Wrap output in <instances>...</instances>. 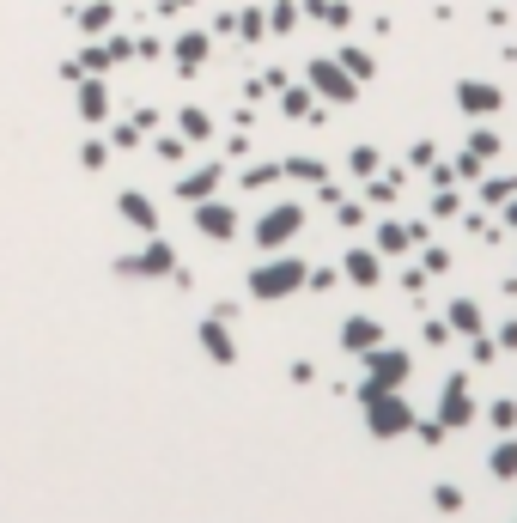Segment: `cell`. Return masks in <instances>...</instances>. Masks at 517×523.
Segmentation results:
<instances>
[{
	"instance_id": "6da1fadb",
	"label": "cell",
	"mask_w": 517,
	"mask_h": 523,
	"mask_svg": "<svg viewBox=\"0 0 517 523\" xmlns=\"http://www.w3.org/2000/svg\"><path fill=\"white\" fill-rule=\"evenodd\" d=\"M305 280H311V268L299 262V256H268V262H256L250 268V298H262V305H280V298H292V292H305Z\"/></svg>"
},
{
	"instance_id": "7a4b0ae2",
	"label": "cell",
	"mask_w": 517,
	"mask_h": 523,
	"mask_svg": "<svg viewBox=\"0 0 517 523\" xmlns=\"http://www.w3.org/2000/svg\"><path fill=\"white\" fill-rule=\"evenodd\" d=\"M359 402H365V432L372 438H408L414 420H420L402 390H378V396H359Z\"/></svg>"
},
{
	"instance_id": "3957f363",
	"label": "cell",
	"mask_w": 517,
	"mask_h": 523,
	"mask_svg": "<svg viewBox=\"0 0 517 523\" xmlns=\"http://www.w3.org/2000/svg\"><path fill=\"white\" fill-rule=\"evenodd\" d=\"M408 371H414L408 347H372V353H365V384H359V396L402 390V384H408Z\"/></svg>"
},
{
	"instance_id": "277c9868",
	"label": "cell",
	"mask_w": 517,
	"mask_h": 523,
	"mask_svg": "<svg viewBox=\"0 0 517 523\" xmlns=\"http://www.w3.org/2000/svg\"><path fill=\"white\" fill-rule=\"evenodd\" d=\"M299 232H305V207H299V201H274V207L256 219V244H262L268 256H274V250H286Z\"/></svg>"
},
{
	"instance_id": "5b68a950",
	"label": "cell",
	"mask_w": 517,
	"mask_h": 523,
	"mask_svg": "<svg viewBox=\"0 0 517 523\" xmlns=\"http://www.w3.org/2000/svg\"><path fill=\"white\" fill-rule=\"evenodd\" d=\"M305 73H311V98H323V104H353V98H359V80H353L335 55H317Z\"/></svg>"
},
{
	"instance_id": "8992f818",
	"label": "cell",
	"mask_w": 517,
	"mask_h": 523,
	"mask_svg": "<svg viewBox=\"0 0 517 523\" xmlns=\"http://www.w3.org/2000/svg\"><path fill=\"white\" fill-rule=\"evenodd\" d=\"M116 274H128V280H165V274H177V250L153 232V238H146V250L116 256Z\"/></svg>"
},
{
	"instance_id": "52a82bcc",
	"label": "cell",
	"mask_w": 517,
	"mask_h": 523,
	"mask_svg": "<svg viewBox=\"0 0 517 523\" xmlns=\"http://www.w3.org/2000/svg\"><path fill=\"white\" fill-rule=\"evenodd\" d=\"M438 420H445V432H457V426L475 420V396H469V378H463V371H451L445 390H438Z\"/></svg>"
},
{
	"instance_id": "ba28073f",
	"label": "cell",
	"mask_w": 517,
	"mask_h": 523,
	"mask_svg": "<svg viewBox=\"0 0 517 523\" xmlns=\"http://www.w3.org/2000/svg\"><path fill=\"white\" fill-rule=\"evenodd\" d=\"M195 232L201 238H213V244H232L238 238V207H226V201H195Z\"/></svg>"
},
{
	"instance_id": "9c48e42d",
	"label": "cell",
	"mask_w": 517,
	"mask_h": 523,
	"mask_svg": "<svg viewBox=\"0 0 517 523\" xmlns=\"http://www.w3.org/2000/svg\"><path fill=\"white\" fill-rule=\"evenodd\" d=\"M195 347H201L213 365H238V341H232V329H226V317H219V311L195 323Z\"/></svg>"
},
{
	"instance_id": "30bf717a",
	"label": "cell",
	"mask_w": 517,
	"mask_h": 523,
	"mask_svg": "<svg viewBox=\"0 0 517 523\" xmlns=\"http://www.w3.org/2000/svg\"><path fill=\"white\" fill-rule=\"evenodd\" d=\"M116 213L128 219L134 232H146V238L159 232V207H153V195H140V189H122V195H116Z\"/></svg>"
},
{
	"instance_id": "8fae6325",
	"label": "cell",
	"mask_w": 517,
	"mask_h": 523,
	"mask_svg": "<svg viewBox=\"0 0 517 523\" xmlns=\"http://www.w3.org/2000/svg\"><path fill=\"white\" fill-rule=\"evenodd\" d=\"M372 347H384V323L378 317H347L341 323V353H372Z\"/></svg>"
},
{
	"instance_id": "7c38bea8",
	"label": "cell",
	"mask_w": 517,
	"mask_h": 523,
	"mask_svg": "<svg viewBox=\"0 0 517 523\" xmlns=\"http://www.w3.org/2000/svg\"><path fill=\"white\" fill-rule=\"evenodd\" d=\"M457 104H463V116H499L505 92H499L493 80H463V86H457Z\"/></svg>"
},
{
	"instance_id": "4fadbf2b",
	"label": "cell",
	"mask_w": 517,
	"mask_h": 523,
	"mask_svg": "<svg viewBox=\"0 0 517 523\" xmlns=\"http://www.w3.org/2000/svg\"><path fill=\"white\" fill-rule=\"evenodd\" d=\"M73 104H80V122H104L110 116V92L98 86V80H86V73H80V80H73Z\"/></svg>"
},
{
	"instance_id": "5bb4252c",
	"label": "cell",
	"mask_w": 517,
	"mask_h": 523,
	"mask_svg": "<svg viewBox=\"0 0 517 523\" xmlns=\"http://www.w3.org/2000/svg\"><path fill=\"white\" fill-rule=\"evenodd\" d=\"M219 183H226V171H219V165H201V171H183V177H177V201H189V207H195V201H207V195H213Z\"/></svg>"
},
{
	"instance_id": "9a60e30c",
	"label": "cell",
	"mask_w": 517,
	"mask_h": 523,
	"mask_svg": "<svg viewBox=\"0 0 517 523\" xmlns=\"http://www.w3.org/2000/svg\"><path fill=\"white\" fill-rule=\"evenodd\" d=\"M341 274H347L353 286H378V280H384V256H378V250H347V256H341Z\"/></svg>"
},
{
	"instance_id": "2e32d148",
	"label": "cell",
	"mask_w": 517,
	"mask_h": 523,
	"mask_svg": "<svg viewBox=\"0 0 517 523\" xmlns=\"http://www.w3.org/2000/svg\"><path fill=\"white\" fill-rule=\"evenodd\" d=\"M171 61H177V73H195V67L207 61V31H177Z\"/></svg>"
},
{
	"instance_id": "e0dca14e",
	"label": "cell",
	"mask_w": 517,
	"mask_h": 523,
	"mask_svg": "<svg viewBox=\"0 0 517 523\" xmlns=\"http://www.w3.org/2000/svg\"><path fill=\"white\" fill-rule=\"evenodd\" d=\"M445 323H451L457 335H469V341H475V335H487V317H481V305H475V298H457V305L445 311Z\"/></svg>"
},
{
	"instance_id": "ac0fdd59",
	"label": "cell",
	"mask_w": 517,
	"mask_h": 523,
	"mask_svg": "<svg viewBox=\"0 0 517 523\" xmlns=\"http://www.w3.org/2000/svg\"><path fill=\"white\" fill-rule=\"evenodd\" d=\"M408 244H420L414 226H396V219H384V226H378V256H402Z\"/></svg>"
},
{
	"instance_id": "d6986e66",
	"label": "cell",
	"mask_w": 517,
	"mask_h": 523,
	"mask_svg": "<svg viewBox=\"0 0 517 523\" xmlns=\"http://www.w3.org/2000/svg\"><path fill=\"white\" fill-rule=\"evenodd\" d=\"M305 13H311V19H323V25H335V31H347V25H353V7H347V0H305Z\"/></svg>"
},
{
	"instance_id": "ffe728a7",
	"label": "cell",
	"mask_w": 517,
	"mask_h": 523,
	"mask_svg": "<svg viewBox=\"0 0 517 523\" xmlns=\"http://www.w3.org/2000/svg\"><path fill=\"white\" fill-rule=\"evenodd\" d=\"M487 469H493L499 481H517V438H499V444H493V457H487Z\"/></svg>"
},
{
	"instance_id": "44dd1931",
	"label": "cell",
	"mask_w": 517,
	"mask_h": 523,
	"mask_svg": "<svg viewBox=\"0 0 517 523\" xmlns=\"http://www.w3.org/2000/svg\"><path fill=\"white\" fill-rule=\"evenodd\" d=\"M280 171H286V177H299V183H329V165H323V159H311V153H299V159H286Z\"/></svg>"
},
{
	"instance_id": "7402d4cb",
	"label": "cell",
	"mask_w": 517,
	"mask_h": 523,
	"mask_svg": "<svg viewBox=\"0 0 517 523\" xmlns=\"http://www.w3.org/2000/svg\"><path fill=\"white\" fill-rule=\"evenodd\" d=\"M177 134L183 140H213V116L207 110H177Z\"/></svg>"
},
{
	"instance_id": "603a6c76",
	"label": "cell",
	"mask_w": 517,
	"mask_h": 523,
	"mask_svg": "<svg viewBox=\"0 0 517 523\" xmlns=\"http://www.w3.org/2000/svg\"><path fill=\"white\" fill-rule=\"evenodd\" d=\"M335 61H341L347 73H353V80H372V73H378V61H372V55H365V49H353V43H347V49H341Z\"/></svg>"
},
{
	"instance_id": "cb8c5ba5",
	"label": "cell",
	"mask_w": 517,
	"mask_h": 523,
	"mask_svg": "<svg viewBox=\"0 0 517 523\" xmlns=\"http://www.w3.org/2000/svg\"><path fill=\"white\" fill-rule=\"evenodd\" d=\"M292 25H299V7H292V0H274V7H268V31L292 37Z\"/></svg>"
},
{
	"instance_id": "d4e9b609",
	"label": "cell",
	"mask_w": 517,
	"mask_h": 523,
	"mask_svg": "<svg viewBox=\"0 0 517 523\" xmlns=\"http://www.w3.org/2000/svg\"><path fill=\"white\" fill-rule=\"evenodd\" d=\"M511 195H517V177H481V201L487 207H505Z\"/></svg>"
},
{
	"instance_id": "484cf974",
	"label": "cell",
	"mask_w": 517,
	"mask_h": 523,
	"mask_svg": "<svg viewBox=\"0 0 517 523\" xmlns=\"http://www.w3.org/2000/svg\"><path fill=\"white\" fill-rule=\"evenodd\" d=\"M347 171H353V177H378V146H353V153H347Z\"/></svg>"
},
{
	"instance_id": "4316f807",
	"label": "cell",
	"mask_w": 517,
	"mask_h": 523,
	"mask_svg": "<svg viewBox=\"0 0 517 523\" xmlns=\"http://www.w3.org/2000/svg\"><path fill=\"white\" fill-rule=\"evenodd\" d=\"M110 19H116V13H110V0H98V7H86V13H80V31H86V37H98V31H110Z\"/></svg>"
},
{
	"instance_id": "83f0119b",
	"label": "cell",
	"mask_w": 517,
	"mask_h": 523,
	"mask_svg": "<svg viewBox=\"0 0 517 523\" xmlns=\"http://www.w3.org/2000/svg\"><path fill=\"white\" fill-rule=\"evenodd\" d=\"M280 110H286V116H299V122H311V116H317L311 92H286V98H280Z\"/></svg>"
},
{
	"instance_id": "f1b7e54d",
	"label": "cell",
	"mask_w": 517,
	"mask_h": 523,
	"mask_svg": "<svg viewBox=\"0 0 517 523\" xmlns=\"http://www.w3.org/2000/svg\"><path fill=\"white\" fill-rule=\"evenodd\" d=\"M280 177H286L280 165H250V171H244V189H268V183H280Z\"/></svg>"
},
{
	"instance_id": "f546056e",
	"label": "cell",
	"mask_w": 517,
	"mask_h": 523,
	"mask_svg": "<svg viewBox=\"0 0 517 523\" xmlns=\"http://www.w3.org/2000/svg\"><path fill=\"white\" fill-rule=\"evenodd\" d=\"M487 420H493V432H517V402H493Z\"/></svg>"
},
{
	"instance_id": "4dcf8cb0",
	"label": "cell",
	"mask_w": 517,
	"mask_h": 523,
	"mask_svg": "<svg viewBox=\"0 0 517 523\" xmlns=\"http://www.w3.org/2000/svg\"><path fill=\"white\" fill-rule=\"evenodd\" d=\"M80 165H86V171H104V165H110V146H104V140H86V146H80Z\"/></svg>"
},
{
	"instance_id": "1f68e13d",
	"label": "cell",
	"mask_w": 517,
	"mask_h": 523,
	"mask_svg": "<svg viewBox=\"0 0 517 523\" xmlns=\"http://www.w3.org/2000/svg\"><path fill=\"white\" fill-rule=\"evenodd\" d=\"M469 153H475V159H493V153H499V134L475 128V134H469Z\"/></svg>"
},
{
	"instance_id": "d6a6232c",
	"label": "cell",
	"mask_w": 517,
	"mask_h": 523,
	"mask_svg": "<svg viewBox=\"0 0 517 523\" xmlns=\"http://www.w3.org/2000/svg\"><path fill=\"white\" fill-rule=\"evenodd\" d=\"M414 438L420 444H445V420H438V414L432 420H414Z\"/></svg>"
},
{
	"instance_id": "836d02e7",
	"label": "cell",
	"mask_w": 517,
	"mask_h": 523,
	"mask_svg": "<svg viewBox=\"0 0 517 523\" xmlns=\"http://www.w3.org/2000/svg\"><path fill=\"white\" fill-rule=\"evenodd\" d=\"M432 505H438V511H463V487H451V481L432 487Z\"/></svg>"
},
{
	"instance_id": "e575fe53",
	"label": "cell",
	"mask_w": 517,
	"mask_h": 523,
	"mask_svg": "<svg viewBox=\"0 0 517 523\" xmlns=\"http://www.w3.org/2000/svg\"><path fill=\"white\" fill-rule=\"evenodd\" d=\"M335 219H341V226H365V207L359 201H335Z\"/></svg>"
},
{
	"instance_id": "d590c367",
	"label": "cell",
	"mask_w": 517,
	"mask_h": 523,
	"mask_svg": "<svg viewBox=\"0 0 517 523\" xmlns=\"http://www.w3.org/2000/svg\"><path fill=\"white\" fill-rule=\"evenodd\" d=\"M396 189H402L396 177H372V189H365V195H372V201H396Z\"/></svg>"
},
{
	"instance_id": "8d00e7d4",
	"label": "cell",
	"mask_w": 517,
	"mask_h": 523,
	"mask_svg": "<svg viewBox=\"0 0 517 523\" xmlns=\"http://www.w3.org/2000/svg\"><path fill=\"white\" fill-rule=\"evenodd\" d=\"M305 286H311V292H329V286H335V268H311V280H305Z\"/></svg>"
},
{
	"instance_id": "74e56055",
	"label": "cell",
	"mask_w": 517,
	"mask_h": 523,
	"mask_svg": "<svg viewBox=\"0 0 517 523\" xmlns=\"http://www.w3.org/2000/svg\"><path fill=\"white\" fill-rule=\"evenodd\" d=\"M499 347H517V323H505V329H499Z\"/></svg>"
},
{
	"instance_id": "f35d334b",
	"label": "cell",
	"mask_w": 517,
	"mask_h": 523,
	"mask_svg": "<svg viewBox=\"0 0 517 523\" xmlns=\"http://www.w3.org/2000/svg\"><path fill=\"white\" fill-rule=\"evenodd\" d=\"M505 226H511V232H517V195H511V201H505Z\"/></svg>"
}]
</instances>
